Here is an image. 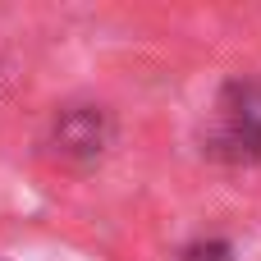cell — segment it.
I'll return each mask as SVG.
<instances>
[{"label":"cell","mask_w":261,"mask_h":261,"mask_svg":"<svg viewBox=\"0 0 261 261\" xmlns=\"http://www.w3.org/2000/svg\"><path fill=\"white\" fill-rule=\"evenodd\" d=\"M216 151L229 161H257L261 156V119L252 110H225L220 115V133H216Z\"/></svg>","instance_id":"1"},{"label":"cell","mask_w":261,"mask_h":261,"mask_svg":"<svg viewBox=\"0 0 261 261\" xmlns=\"http://www.w3.org/2000/svg\"><path fill=\"white\" fill-rule=\"evenodd\" d=\"M60 147H64V156H101V147H106V119L96 115V110H69L64 119H60Z\"/></svg>","instance_id":"2"},{"label":"cell","mask_w":261,"mask_h":261,"mask_svg":"<svg viewBox=\"0 0 261 261\" xmlns=\"http://www.w3.org/2000/svg\"><path fill=\"white\" fill-rule=\"evenodd\" d=\"M184 261H234V252H229V243H193Z\"/></svg>","instance_id":"3"}]
</instances>
